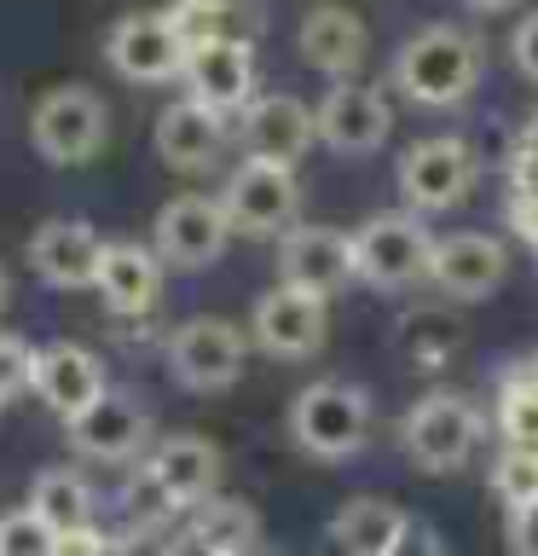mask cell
I'll return each mask as SVG.
<instances>
[{"label":"cell","mask_w":538,"mask_h":556,"mask_svg":"<svg viewBox=\"0 0 538 556\" xmlns=\"http://www.w3.org/2000/svg\"><path fill=\"white\" fill-rule=\"evenodd\" d=\"M486 47L458 24H423L394 52V87L423 111H451L481 87Z\"/></svg>","instance_id":"6da1fadb"},{"label":"cell","mask_w":538,"mask_h":556,"mask_svg":"<svg viewBox=\"0 0 538 556\" xmlns=\"http://www.w3.org/2000/svg\"><path fill=\"white\" fill-rule=\"evenodd\" d=\"M290 441L319 464H347L371 446V394L359 382L319 377L290 400Z\"/></svg>","instance_id":"7a4b0ae2"},{"label":"cell","mask_w":538,"mask_h":556,"mask_svg":"<svg viewBox=\"0 0 538 556\" xmlns=\"http://www.w3.org/2000/svg\"><path fill=\"white\" fill-rule=\"evenodd\" d=\"M481 441H486V417L463 394H423L399 424V446L423 476H458L481 452Z\"/></svg>","instance_id":"3957f363"},{"label":"cell","mask_w":538,"mask_h":556,"mask_svg":"<svg viewBox=\"0 0 538 556\" xmlns=\"http://www.w3.org/2000/svg\"><path fill=\"white\" fill-rule=\"evenodd\" d=\"M29 139L47 163L81 168V163H93L104 151V139H111V111H104V99L93 87H76V81L52 87V93H41L29 111Z\"/></svg>","instance_id":"277c9868"},{"label":"cell","mask_w":538,"mask_h":556,"mask_svg":"<svg viewBox=\"0 0 538 556\" xmlns=\"http://www.w3.org/2000/svg\"><path fill=\"white\" fill-rule=\"evenodd\" d=\"M434 267V238L417 215H371L354 232V278L371 290H411Z\"/></svg>","instance_id":"5b68a950"},{"label":"cell","mask_w":538,"mask_h":556,"mask_svg":"<svg viewBox=\"0 0 538 556\" xmlns=\"http://www.w3.org/2000/svg\"><path fill=\"white\" fill-rule=\"evenodd\" d=\"M481 180V156L469 139L458 134H428L399 156V198H406L417 215H446V208H463L469 191Z\"/></svg>","instance_id":"8992f818"},{"label":"cell","mask_w":538,"mask_h":556,"mask_svg":"<svg viewBox=\"0 0 538 556\" xmlns=\"http://www.w3.org/2000/svg\"><path fill=\"white\" fill-rule=\"evenodd\" d=\"M220 208L232 220V238H284L290 226H302V186H295V168H278V163H243L226 174L220 186Z\"/></svg>","instance_id":"52a82bcc"},{"label":"cell","mask_w":538,"mask_h":556,"mask_svg":"<svg viewBox=\"0 0 538 556\" xmlns=\"http://www.w3.org/2000/svg\"><path fill=\"white\" fill-rule=\"evenodd\" d=\"M232 243V220H226L220 198H203V191H185V198H168L151 220V250L168 273H203L215 267Z\"/></svg>","instance_id":"ba28073f"},{"label":"cell","mask_w":538,"mask_h":556,"mask_svg":"<svg viewBox=\"0 0 538 556\" xmlns=\"http://www.w3.org/2000/svg\"><path fill=\"white\" fill-rule=\"evenodd\" d=\"M168 377L180 382L185 394H220L232 389L249 365V337L232 319H185L168 337Z\"/></svg>","instance_id":"9c48e42d"},{"label":"cell","mask_w":538,"mask_h":556,"mask_svg":"<svg viewBox=\"0 0 538 556\" xmlns=\"http://www.w3.org/2000/svg\"><path fill=\"white\" fill-rule=\"evenodd\" d=\"M330 337V302L312 290H295V285H272L260 290V302L249 313V342L260 348L267 359H312Z\"/></svg>","instance_id":"30bf717a"},{"label":"cell","mask_w":538,"mask_h":556,"mask_svg":"<svg viewBox=\"0 0 538 556\" xmlns=\"http://www.w3.org/2000/svg\"><path fill=\"white\" fill-rule=\"evenodd\" d=\"M104 59H111V70L121 81L163 87V81H180L185 41L174 35L168 12H128L121 24H111V35H104Z\"/></svg>","instance_id":"8fae6325"},{"label":"cell","mask_w":538,"mask_h":556,"mask_svg":"<svg viewBox=\"0 0 538 556\" xmlns=\"http://www.w3.org/2000/svg\"><path fill=\"white\" fill-rule=\"evenodd\" d=\"M69 434V446L81 452V458H93V464H145L151 458V412L139 406L133 394H104L99 406H87L81 417H69L64 424Z\"/></svg>","instance_id":"7c38bea8"},{"label":"cell","mask_w":538,"mask_h":556,"mask_svg":"<svg viewBox=\"0 0 538 556\" xmlns=\"http://www.w3.org/2000/svg\"><path fill=\"white\" fill-rule=\"evenodd\" d=\"M278 285L312 290V295H336L354 285V232H336V226H290L278 238Z\"/></svg>","instance_id":"4fadbf2b"},{"label":"cell","mask_w":538,"mask_h":556,"mask_svg":"<svg viewBox=\"0 0 538 556\" xmlns=\"http://www.w3.org/2000/svg\"><path fill=\"white\" fill-rule=\"evenodd\" d=\"M319 146H330L336 156H371L394 128V111H388V93L371 81H336L330 93L319 99Z\"/></svg>","instance_id":"5bb4252c"},{"label":"cell","mask_w":538,"mask_h":556,"mask_svg":"<svg viewBox=\"0 0 538 556\" xmlns=\"http://www.w3.org/2000/svg\"><path fill=\"white\" fill-rule=\"evenodd\" d=\"M29 267L52 290H93L104 267V238L87 220H41L29 238Z\"/></svg>","instance_id":"9a60e30c"},{"label":"cell","mask_w":538,"mask_h":556,"mask_svg":"<svg viewBox=\"0 0 538 556\" xmlns=\"http://www.w3.org/2000/svg\"><path fill=\"white\" fill-rule=\"evenodd\" d=\"M510 273V250L486 232H451V238H434V267H428V285L451 295V302H481L492 295Z\"/></svg>","instance_id":"2e32d148"},{"label":"cell","mask_w":538,"mask_h":556,"mask_svg":"<svg viewBox=\"0 0 538 556\" xmlns=\"http://www.w3.org/2000/svg\"><path fill=\"white\" fill-rule=\"evenodd\" d=\"M238 134H243V151H249L255 163L295 168L312 151V139H319V122H312V111L290 93H255Z\"/></svg>","instance_id":"e0dca14e"},{"label":"cell","mask_w":538,"mask_h":556,"mask_svg":"<svg viewBox=\"0 0 538 556\" xmlns=\"http://www.w3.org/2000/svg\"><path fill=\"white\" fill-rule=\"evenodd\" d=\"M180 81H185V99L208 104L215 116L249 111L255 104V47H238V41L191 47Z\"/></svg>","instance_id":"ac0fdd59"},{"label":"cell","mask_w":538,"mask_h":556,"mask_svg":"<svg viewBox=\"0 0 538 556\" xmlns=\"http://www.w3.org/2000/svg\"><path fill=\"white\" fill-rule=\"evenodd\" d=\"M35 394H41L47 406L69 424V417H81L87 406H99V400L111 394V377H104V365H99L93 348L47 342L41 354H35Z\"/></svg>","instance_id":"d6986e66"},{"label":"cell","mask_w":538,"mask_h":556,"mask_svg":"<svg viewBox=\"0 0 538 556\" xmlns=\"http://www.w3.org/2000/svg\"><path fill=\"white\" fill-rule=\"evenodd\" d=\"M145 476L156 481V493H163L174 510H180V504L197 510V504L215 498V486H220V446L203 441V434H163L145 458Z\"/></svg>","instance_id":"ffe728a7"},{"label":"cell","mask_w":538,"mask_h":556,"mask_svg":"<svg viewBox=\"0 0 538 556\" xmlns=\"http://www.w3.org/2000/svg\"><path fill=\"white\" fill-rule=\"evenodd\" d=\"M156 156L174 168V174H203L220 163L226 151V116H215L208 104L197 99H174L163 116H156Z\"/></svg>","instance_id":"44dd1931"},{"label":"cell","mask_w":538,"mask_h":556,"mask_svg":"<svg viewBox=\"0 0 538 556\" xmlns=\"http://www.w3.org/2000/svg\"><path fill=\"white\" fill-rule=\"evenodd\" d=\"M163 261H156L151 243H104V267H99V302L116 313V319H145L163 295Z\"/></svg>","instance_id":"7402d4cb"},{"label":"cell","mask_w":538,"mask_h":556,"mask_svg":"<svg viewBox=\"0 0 538 556\" xmlns=\"http://www.w3.org/2000/svg\"><path fill=\"white\" fill-rule=\"evenodd\" d=\"M411 533V516L382 493H354L330 516V545L336 556H394V545Z\"/></svg>","instance_id":"603a6c76"},{"label":"cell","mask_w":538,"mask_h":556,"mask_svg":"<svg viewBox=\"0 0 538 556\" xmlns=\"http://www.w3.org/2000/svg\"><path fill=\"white\" fill-rule=\"evenodd\" d=\"M364 47H371V35H364V17L359 12H347V7H312L302 17V59L312 70H324V76L347 81L364 64Z\"/></svg>","instance_id":"cb8c5ba5"},{"label":"cell","mask_w":538,"mask_h":556,"mask_svg":"<svg viewBox=\"0 0 538 556\" xmlns=\"http://www.w3.org/2000/svg\"><path fill=\"white\" fill-rule=\"evenodd\" d=\"M168 24L174 35L191 47H215V41H238V47H255L267 17H260L255 0H174L168 7Z\"/></svg>","instance_id":"d4e9b609"},{"label":"cell","mask_w":538,"mask_h":556,"mask_svg":"<svg viewBox=\"0 0 538 556\" xmlns=\"http://www.w3.org/2000/svg\"><path fill=\"white\" fill-rule=\"evenodd\" d=\"M29 510L41 516L59 539L64 533H81V528H93V486H87L69 464H52L29 486Z\"/></svg>","instance_id":"484cf974"},{"label":"cell","mask_w":538,"mask_h":556,"mask_svg":"<svg viewBox=\"0 0 538 556\" xmlns=\"http://www.w3.org/2000/svg\"><path fill=\"white\" fill-rule=\"evenodd\" d=\"M191 533L203 539V545H215L220 556H255L260 545V516L249 510L243 498H203L197 510H191Z\"/></svg>","instance_id":"4316f807"},{"label":"cell","mask_w":538,"mask_h":556,"mask_svg":"<svg viewBox=\"0 0 538 556\" xmlns=\"http://www.w3.org/2000/svg\"><path fill=\"white\" fill-rule=\"evenodd\" d=\"M498 434L503 446H533L538 452V377L510 371L498 389Z\"/></svg>","instance_id":"83f0119b"},{"label":"cell","mask_w":538,"mask_h":556,"mask_svg":"<svg viewBox=\"0 0 538 556\" xmlns=\"http://www.w3.org/2000/svg\"><path fill=\"white\" fill-rule=\"evenodd\" d=\"M492 493L503 498V510L538 498V452L533 446H503L492 458Z\"/></svg>","instance_id":"f1b7e54d"},{"label":"cell","mask_w":538,"mask_h":556,"mask_svg":"<svg viewBox=\"0 0 538 556\" xmlns=\"http://www.w3.org/2000/svg\"><path fill=\"white\" fill-rule=\"evenodd\" d=\"M0 556H59V533L29 510H7L0 516Z\"/></svg>","instance_id":"f546056e"},{"label":"cell","mask_w":538,"mask_h":556,"mask_svg":"<svg viewBox=\"0 0 538 556\" xmlns=\"http://www.w3.org/2000/svg\"><path fill=\"white\" fill-rule=\"evenodd\" d=\"M35 354H41V348H29L24 337L0 330V406L17 400L24 389H35Z\"/></svg>","instance_id":"4dcf8cb0"},{"label":"cell","mask_w":538,"mask_h":556,"mask_svg":"<svg viewBox=\"0 0 538 556\" xmlns=\"http://www.w3.org/2000/svg\"><path fill=\"white\" fill-rule=\"evenodd\" d=\"M510 59L527 81H538V12H527L521 24L510 29Z\"/></svg>","instance_id":"1f68e13d"},{"label":"cell","mask_w":538,"mask_h":556,"mask_svg":"<svg viewBox=\"0 0 538 556\" xmlns=\"http://www.w3.org/2000/svg\"><path fill=\"white\" fill-rule=\"evenodd\" d=\"M503 533H510V551L515 556H538V498L515 504L510 521H503Z\"/></svg>","instance_id":"d6a6232c"},{"label":"cell","mask_w":538,"mask_h":556,"mask_svg":"<svg viewBox=\"0 0 538 556\" xmlns=\"http://www.w3.org/2000/svg\"><path fill=\"white\" fill-rule=\"evenodd\" d=\"M515 186H538V111L515 134Z\"/></svg>","instance_id":"836d02e7"},{"label":"cell","mask_w":538,"mask_h":556,"mask_svg":"<svg viewBox=\"0 0 538 556\" xmlns=\"http://www.w3.org/2000/svg\"><path fill=\"white\" fill-rule=\"evenodd\" d=\"M510 226H515V238H527L538 250V186H515L510 191Z\"/></svg>","instance_id":"e575fe53"},{"label":"cell","mask_w":538,"mask_h":556,"mask_svg":"<svg viewBox=\"0 0 538 556\" xmlns=\"http://www.w3.org/2000/svg\"><path fill=\"white\" fill-rule=\"evenodd\" d=\"M394 556H446V539L428 528V521H411V533L394 545Z\"/></svg>","instance_id":"d590c367"},{"label":"cell","mask_w":538,"mask_h":556,"mask_svg":"<svg viewBox=\"0 0 538 556\" xmlns=\"http://www.w3.org/2000/svg\"><path fill=\"white\" fill-rule=\"evenodd\" d=\"M163 556H220V551H215V545H203V539L185 528V533H174L168 545H163Z\"/></svg>","instance_id":"8d00e7d4"},{"label":"cell","mask_w":538,"mask_h":556,"mask_svg":"<svg viewBox=\"0 0 538 556\" xmlns=\"http://www.w3.org/2000/svg\"><path fill=\"white\" fill-rule=\"evenodd\" d=\"M475 12H503V7H515V0H469Z\"/></svg>","instance_id":"74e56055"},{"label":"cell","mask_w":538,"mask_h":556,"mask_svg":"<svg viewBox=\"0 0 538 556\" xmlns=\"http://www.w3.org/2000/svg\"><path fill=\"white\" fill-rule=\"evenodd\" d=\"M7 302H12V278H7V267H0V313H7Z\"/></svg>","instance_id":"f35d334b"},{"label":"cell","mask_w":538,"mask_h":556,"mask_svg":"<svg viewBox=\"0 0 538 556\" xmlns=\"http://www.w3.org/2000/svg\"><path fill=\"white\" fill-rule=\"evenodd\" d=\"M527 371H533V377H538V354H533V359H527Z\"/></svg>","instance_id":"ab89813d"}]
</instances>
